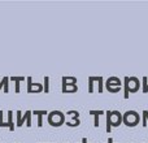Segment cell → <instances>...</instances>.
<instances>
[{
    "label": "cell",
    "instance_id": "cell-15",
    "mask_svg": "<svg viewBox=\"0 0 148 143\" xmlns=\"http://www.w3.org/2000/svg\"><path fill=\"white\" fill-rule=\"evenodd\" d=\"M61 83H75L77 85V78L75 77H62L61 78Z\"/></svg>",
    "mask_w": 148,
    "mask_h": 143
},
{
    "label": "cell",
    "instance_id": "cell-9",
    "mask_svg": "<svg viewBox=\"0 0 148 143\" xmlns=\"http://www.w3.org/2000/svg\"><path fill=\"white\" fill-rule=\"evenodd\" d=\"M31 115H33V112H31V111H26V112H25V115H22V117H21V120H20V121H17V124H16V126H17V128H21V126H22L23 124H25L26 121H27L29 118L31 117Z\"/></svg>",
    "mask_w": 148,
    "mask_h": 143
},
{
    "label": "cell",
    "instance_id": "cell-17",
    "mask_svg": "<svg viewBox=\"0 0 148 143\" xmlns=\"http://www.w3.org/2000/svg\"><path fill=\"white\" fill-rule=\"evenodd\" d=\"M65 115H69L72 118H79V112L78 111H68Z\"/></svg>",
    "mask_w": 148,
    "mask_h": 143
},
{
    "label": "cell",
    "instance_id": "cell-14",
    "mask_svg": "<svg viewBox=\"0 0 148 143\" xmlns=\"http://www.w3.org/2000/svg\"><path fill=\"white\" fill-rule=\"evenodd\" d=\"M123 89H125V95H123V98L129 99V95H130V92H129V77H125V79H123Z\"/></svg>",
    "mask_w": 148,
    "mask_h": 143
},
{
    "label": "cell",
    "instance_id": "cell-20",
    "mask_svg": "<svg viewBox=\"0 0 148 143\" xmlns=\"http://www.w3.org/2000/svg\"><path fill=\"white\" fill-rule=\"evenodd\" d=\"M25 77H10L9 78V81H12V82H22V81H25Z\"/></svg>",
    "mask_w": 148,
    "mask_h": 143
},
{
    "label": "cell",
    "instance_id": "cell-18",
    "mask_svg": "<svg viewBox=\"0 0 148 143\" xmlns=\"http://www.w3.org/2000/svg\"><path fill=\"white\" fill-rule=\"evenodd\" d=\"M88 92L90 94L94 92V79H92V77H88Z\"/></svg>",
    "mask_w": 148,
    "mask_h": 143
},
{
    "label": "cell",
    "instance_id": "cell-26",
    "mask_svg": "<svg viewBox=\"0 0 148 143\" xmlns=\"http://www.w3.org/2000/svg\"><path fill=\"white\" fill-rule=\"evenodd\" d=\"M82 143H87V139H86V138H83V139H82Z\"/></svg>",
    "mask_w": 148,
    "mask_h": 143
},
{
    "label": "cell",
    "instance_id": "cell-8",
    "mask_svg": "<svg viewBox=\"0 0 148 143\" xmlns=\"http://www.w3.org/2000/svg\"><path fill=\"white\" fill-rule=\"evenodd\" d=\"M33 115L38 116V128H42L43 126V116L48 115L47 111H33Z\"/></svg>",
    "mask_w": 148,
    "mask_h": 143
},
{
    "label": "cell",
    "instance_id": "cell-1",
    "mask_svg": "<svg viewBox=\"0 0 148 143\" xmlns=\"http://www.w3.org/2000/svg\"><path fill=\"white\" fill-rule=\"evenodd\" d=\"M107 133L112 131V128H118L122 124V113L120 111H107Z\"/></svg>",
    "mask_w": 148,
    "mask_h": 143
},
{
    "label": "cell",
    "instance_id": "cell-2",
    "mask_svg": "<svg viewBox=\"0 0 148 143\" xmlns=\"http://www.w3.org/2000/svg\"><path fill=\"white\" fill-rule=\"evenodd\" d=\"M47 116H48V124L53 128H59L65 124V113H62L61 111H52Z\"/></svg>",
    "mask_w": 148,
    "mask_h": 143
},
{
    "label": "cell",
    "instance_id": "cell-7",
    "mask_svg": "<svg viewBox=\"0 0 148 143\" xmlns=\"http://www.w3.org/2000/svg\"><path fill=\"white\" fill-rule=\"evenodd\" d=\"M61 87H62V92L64 94H72V92H77L78 91V86L75 83H61Z\"/></svg>",
    "mask_w": 148,
    "mask_h": 143
},
{
    "label": "cell",
    "instance_id": "cell-12",
    "mask_svg": "<svg viewBox=\"0 0 148 143\" xmlns=\"http://www.w3.org/2000/svg\"><path fill=\"white\" fill-rule=\"evenodd\" d=\"M92 79H94V82H97V85H99V89H97V91L101 94L103 90H104V87H103V83H104V79H103V77H92Z\"/></svg>",
    "mask_w": 148,
    "mask_h": 143
},
{
    "label": "cell",
    "instance_id": "cell-6",
    "mask_svg": "<svg viewBox=\"0 0 148 143\" xmlns=\"http://www.w3.org/2000/svg\"><path fill=\"white\" fill-rule=\"evenodd\" d=\"M140 87L139 79L136 77H129V92H136Z\"/></svg>",
    "mask_w": 148,
    "mask_h": 143
},
{
    "label": "cell",
    "instance_id": "cell-5",
    "mask_svg": "<svg viewBox=\"0 0 148 143\" xmlns=\"http://www.w3.org/2000/svg\"><path fill=\"white\" fill-rule=\"evenodd\" d=\"M26 81H27V92L29 94H39V92L44 91L43 85L42 83H34L31 77H27Z\"/></svg>",
    "mask_w": 148,
    "mask_h": 143
},
{
    "label": "cell",
    "instance_id": "cell-11",
    "mask_svg": "<svg viewBox=\"0 0 148 143\" xmlns=\"http://www.w3.org/2000/svg\"><path fill=\"white\" fill-rule=\"evenodd\" d=\"M8 126H9V131H14V122H13V112L8 111Z\"/></svg>",
    "mask_w": 148,
    "mask_h": 143
},
{
    "label": "cell",
    "instance_id": "cell-10",
    "mask_svg": "<svg viewBox=\"0 0 148 143\" xmlns=\"http://www.w3.org/2000/svg\"><path fill=\"white\" fill-rule=\"evenodd\" d=\"M8 82H9V78H8V77H4V78L1 79V82H0V90L4 87V92H5V94H8V92H9V83H8Z\"/></svg>",
    "mask_w": 148,
    "mask_h": 143
},
{
    "label": "cell",
    "instance_id": "cell-21",
    "mask_svg": "<svg viewBox=\"0 0 148 143\" xmlns=\"http://www.w3.org/2000/svg\"><path fill=\"white\" fill-rule=\"evenodd\" d=\"M104 111H90V115L91 116H100V115H104Z\"/></svg>",
    "mask_w": 148,
    "mask_h": 143
},
{
    "label": "cell",
    "instance_id": "cell-22",
    "mask_svg": "<svg viewBox=\"0 0 148 143\" xmlns=\"http://www.w3.org/2000/svg\"><path fill=\"white\" fill-rule=\"evenodd\" d=\"M94 126L99 128V116H94Z\"/></svg>",
    "mask_w": 148,
    "mask_h": 143
},
{
    "label": "cell",
    "instance_id": "cell-27",
    "mask_svg": "<svg viewBox=\"0 0 148 143\" xmlns=\"http://www.w3.org/2000/svg\"><path fill=\"white\" fill-rule=\"evenodd\" d=\"M147 90H148V85H147Z\"/></svg>",
    "mask_w": 148,
    "mask_h": 143
},
{
    "label": "cell",
    "instance_id": "cell-4",
    "mask_svg": "<svg viewBox=\"0 0 148 143\" xmlns=\"http://www.w3.org/2000/svg\"><path fill=\"white\" fill-rule=\"evenodd\" d=\"M121 79L118 78V77H109V78L107 79V82H105V87H107V90L109 92H112V94H116V92H118L121 90Z\"/></svg>",
    "mask_w": 148,
    "mask_h": 143
},
{
    "label": "cell",
    "instance_id": "cell-3",
    "mask_svg": "<svg viewBox=\"0 0 148 143\" xmlns=\"http://www.w3.org/2000/svg\"><path fill=\"white\" fill-rule=\"evenodd\" d=\"M139 113L135 112V111H126L122 115V122L125 124L127 128H134L139 124Z\"/></svg>",
    "mask_w": 148,
    "mask_h": 143
},
{
    "label": "cell",
    "instance_id": "cell-23",
    "mask_svg": "<svg viewBox=\"0 0 148 143\" xmlns=\"http://www.w3.org/2000/svg\"><path fill=\"white\" fill-rule=\"evenodd\" d=\"M0 128H5L4 122H3V111H0Z\"/></svg>",
    "mask_w": 148,
    "mask_h": 143
},
{
    "label": "cell",
    "instance_id": "cell-25",
    "mask_svg": "<svg viewBox=\"0 0 148 143\" xmlns=\"http://www.w3.org/2000/svg\"><path fill=\"white\" fill-rule=\"evenodd\" d=\"M143 115H146V117H147V124H148V111L144 109V111H143Z\"/></svg>",
    "mask_w": 148,
    "mask_h": 143
},
{
    "label": "cell",
    "instance_id": "cell-13",
    "mask_svg": "<svg viewBox=\"0 0 148 143\" xmlns=\"http://www.w3.org/2000/svg\"><path fill=\"white\" fill-rule=\"evenodd\" d=\"M65 125H68L69 128H77V126L81 125V120H79V118H72L70 121L65 122Z\"/></svg>",
    "mask_w": 148,
    "mask_h": 143
},
{
    "label": "cell",
    "instance_id": "cell-19",
    "mask_svg": "<svg viewBox=\"0 0 148 143\" xmlns=\"http://www.w3.org/2000/svg\"><path fill=\"white\" fill-rule=\"evenodd\" d=\"M142 81H143V83H142V85H143V89H142V91H143L144 94H147V92H148V90H147V85H148V78H147V77H143V79H142Z\"/></svg>",
    "mask_w": 148,
    "mask_h": 143
},
{
    "label": "cell",
    "instance_id": "cell-24",
    "mask_svg": "<svg viewBox=\"0 0 148 143\" xmlns=\"http://www.w3.org/2000/svg\"><path fill=\"white\" fill-rule=\"evenodd\" d=\"M26 126H27V128H30V126H31V117L26 121Z\"/></svg>",
    "mask_w": 148,
    "mask_h": 143
},
{
    "label": "cell",
    "instance_id": "cell-16",
    "mask_svg": "<svg viewBox=\"0 0 148 143\" xmlns=\"http://www.w3.org/2000/svg\"><path fill=\"white\" fill-rule=\"evenodd\" d=\"M43 89L44 91L43 92H49V78L48 77H44V82H43Z\"/></svg>",
    "mask_w": 148,
    "mask_h": 143
}]
</instances>
